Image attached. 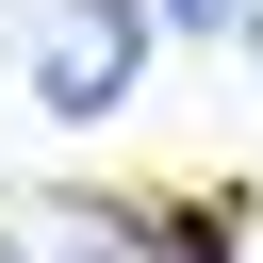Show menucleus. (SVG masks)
I'll return each instance as SVG.
<instances>
[{
    "instance_id": "f03ea898",
    "label": "nucleus",
    "mask_w": 263,
    "mask_h": 263,
    "mask_svg": "<svg viewBox=\"0 0 263 263\" xmlns=\"http://www.w3.org/2000/svg\"><path fill=\"white\" fill-rule=\"evenodd\" d=\"M132 16H164V33H247V0H132Z\"/></svg>"
},
{
    "instance_id": "20e7f679",
    "label": "nucleus",
    "mask_w": 263,
    "mask_h": 263,
    "mask_svg": "<svg viewBox=\"0 0 263 263\" xmlns=\"http://www.w3.org/2000/svg\"><path fill=\"white\" fill-rule=\"evenodd\" d=\"M0 263H16V247H0Z\"/></svg>"
},
{
    "instance_id": "f257e3e1",
    "label": "nucleus",
    "mask_w": 263,
    "mask_h": 263,
    "mask_svg": "<svg viewBox=\"0 0 263 263\" xmlns=\"http://www.w3.org/2000/svg\"><path fill=\"white\" fill-rule=\"evenodd\" d=\"M132 49H148L132 0H49V16H33V99H49V115H115V99H132Z\"/></svg>"
},
{
    "instance_id": "7ed1b4c3",
    "label": "nucleus",
    "mask_w": 263,
    "mask_h": 263,
    "mask_svg": "<svg viewBox=\"0 0 263 263\" xmlns=\"http://www.w3.org/2000/svg\"><path fill=\"white\" fill-rule=\"evenodd\" d=\"M247 33H263V0H247Z\"/></svg>"
}]
</instances>
